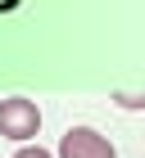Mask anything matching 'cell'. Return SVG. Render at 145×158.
I'll return each mask as SVG.
<instances>
[{
    "label": "cell",
    "mask_w": 145,
    "mask_h": 158,
    "mask_svg": "<svg viewBox=\"0 0 145 158\" xmlns=\"http://www.w3.org/2000/svg\"><path fill=\"white\" fill-rule=\"evenodd\" d=\"M14 158H55V154H50V149H41V145H23Z\"/></svg>",
    "instance_id": "obj_4"
},
{
    "label": "cell",
    "mask_w": 145,
    "mask_h": 158,
    "mask_svg": "<svg viewBox=\"0 0 145 158\" xmlns=\"http://www.w3.org/2000/svg\"><path fill=\"white\" fill-rule=\"evenodd\" d=\"M41 131V109L32 99L14 95V99H0V135L5 140H32Z\"/></svg>",
    "instance_id": "obj_1"
},
{
    "label": "cell",
    "mask_w": 145,
    "mask_h": 158,
    "mask_svg": "<svg viewBox=\"0 0 145 158\" xmlns=\"http://www.w3.org/2000/svg\"><path fill=\"white\" fill-rule=\"evenodd\" d=\"M0 5H5V9H9V5H14V0H0Z\"/></svg>",
    "instance_id": "obj_5"
},
{
    "label": "cell",
    "mask_w": 145,
    "mask_h": 158,
    "mask_svg": "<svg viewBox=\"0 0 145 158\" xmlns=\"http://www.w3.org/2000/svg\"><path fill=\"white\" fill-rule=\"evenodd\" d=\"M59 158H118V149L95 127H68L59 140Z\"/></svg>",
    "instance_id": "obj_2"
},
{
    "label": "cell",
    "mask_w": 145,
    "mask_h": 158,
    "mask_svg": "<svg viewBox=\"0 0 145 158\" xmlns=\"http://www.w3.org/2000/svg\"><path fill=\"white\" fill-rule=\"evenodd\" d=\"M113 104H118V109H145V90H118Z\"/></svg>",
    "instance_id": "obj_3"
}]
</instances>
